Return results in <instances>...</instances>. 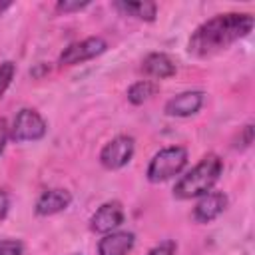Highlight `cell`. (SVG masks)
<instances>
[{"instance_id": "obj_1", "label": "cell", "mask_w": 255, "mask_h": 255, "mask_svg": "<svg viewBox=\"0 0 255 255\" xmlns=\"http://www.w3.org/2000/svg\"><path fill=\"white\" fill-rule=\"evenodd\" d=\"M253 26H255V18L251 14H239V12L217 14L193 30L187 42V52L193 58H201V60L211 58L231 48L241 38L249 36Z\"/></svg>"}, {"instance_id": "obj_2", "label": "cell", "mask_w": 255, "mask_h": 255, "mask_svg": "<svg viewBox=\"0 0 255 255\" xmlns=\"http://www.w3.org/2000/svg\"><path fill=\"white\" fill-rule=\"evenodd\" d=\"M221 171H223L221 157L217 153H207L187 173H183L175 181V185H173V197L185 201V199H195V197L205 195L219 181Z\"/></svg>"}, {"instance_id": "obj_3", "label": "cell", "mask_w": 255, "mask_h": 255, "mask_svg": "<svg viewBox=\"0 0 255 255\" xmlns=\"http://www.w3.org/2000/svg\"><path fill=\"white\" fill-rule=\"evenodd\" d=\"M187 165V149L183 145H169L159 149L147 165V179L151 183H163L175 175H179Z\"/></svg>"}, {"instance_id": "obj_4", "label": "cell", "mask_w": 255, "mask_h": 255, "mask_svg": "<svg viewBox=\"0 0 255 255\" xmlns=\"http://www.w3.org/2000/svg\"><path fill=\"white\" fill-rule=\"evenodd\" d=\"M48 131V124L46 120L32 108H22L16 116L14 122L10 126V139H14L16 143H24V141H38L46 135Z\"/></svg>"}, {"instance_id": "obj_5", "label": "cell", "mask_w": 255, "mask_h": 255, "mask_svg": "<svg viewBox=\"0 0 255 255\" xmlns=\"http://www.w3.org/2000/svg\"><path fill=\"white\" fill-rule=\"evenodd\" d=\"M133 151H135V141L131 135H126V133L116 135L102 147L100 163L106 169H122L131 161Z\"/></svg>"}, {"instance_id": "obj_6", "label": "cell", "mask_w": 255, "mask_h": 255, "mask_svg": "<svg viewBox=\"0 0 255 255\" xmlns=\"http://www.w3.org/2000/svg\"><path fill=\"white\" fill-rule=\"evenodd\" d=\"M106 48H108V42L102 36H90V38H84V40L74 42L68 48H64L58 62H60V66H76V64L98 58L100 54L106 52Z\"/></svg>"}, {"instance_id": "obj_7", "label": "cell", "mask_w": 255, "mask_h": 255, "mask_svg": "<svg viewBox=\"0 0 255 255\" xmlns=\"http://www.w3.org/2000/svg\"><path fill=\"white\" fill-rule=\"evenodd\" d=\"M124 217L126 215H124V207H122L120 201H116V199L106 201V203H102L92 213V217H90V229L94 233H102V235L112 233V231H116L124 223Z\"/></svg>"}, {"instance_id": "obj_8", "label": "cell", "mask_w": 255, "mask_h": 255, "mask_svg": "<svg viewBox=\"0 0 255 255\" xmlns=\"http://www.w3.org/2000/svg\"><path fill=\"white\" fill-rule=\"evenodd\" d=\"M203 102H205V92L187 90V92H181V94L169 98L163 106V112L169 118H189L201 110Z\"/></svg>"}, {"instance_id": "obj_9", "label": "cell", "mask_w": 255, "mask_h": 255, "mask_svg": "<svg viewBox=\"0 0 255 255\" xmlns=\"http://www.w3.org/2000/svg\"><path fill=\"white\" fill-rule=\"evenodd\" d=\"M229 205V197L223 191H207L205 195H201L193 207V219L197 223H209L213 219H217Z\"/></svg>"}, {"instance_id": "obj_10", "label": "cell", "mask_w": 255, "mask_h": 255, "mask_svg": "<svg viewBox=\"0 0 255 255\" xmlns=\"http://www.w3.org/2000/svg\"><path fill=\"white\" fill-rule=\"evenodd\" d=\"M70 203H72V193L68 189L54 187V189H46V191H42L38 195L34 211L40 217H50V215L66 211L70 207Z\"/></svg>"}, {"instance_id": "obj_11", "label": "cell", "mask_w": 255, "mask_h": 255, "mask_svg": "<svg viewBox=\"0 0 255 255\" xmlns=\"http://www.w3.org/2000/svg\"><path fill=\"white\" fill-rule=\"evenodd\" d=\"M135 243L131 231H112L98 241V255H128Z\"/></svg>"}, {"instance_id": "obj_12", "label": "cell", "mask_w": 255, "mask_h": 255, "mask_svg": "<svg viewBox=\"0 0 255 255\" xmlns=\"http://www.w3.org/2000/svg\"><path fill=\"white\" fill-rule=\"evenodd\" d=\"M175 70H177L175 62L163 52H151L141 62V72L149 78H155V80L171 78L175 74Z\"/></svg>"}, {"instance_id": "obj_13", "label": "cell", "mask_w": 255, "mask_h": 255, "mask_svg": "<svg viewBox=\"0 0 255 255\" xmlns=\"http://www.w3.org/2000/svg\"><path fill=\"white\" fill-rule=\"evenodd\" d=\"M116 8L122 10L128 16H133L143 22H153L157 16V4L155 2H116Z\"/></svg>"}, {"instance_id": "obj_14", "label": "cell", "mask_w": 255, "mask_h": 255, "mask_svg": "<svg viewBox=\"0 0 255 255\" xmlns=\"http://www.w3.org/2000/svg\"><path fill=\"white\" fill-rule=\"evenodd\" d=\"M159 90V86L151 80H139L135 84H131L128 88V102L133 104V106H139L143 102H147L155 92Z\"/></svg>"}, {"instance_id": "obj_15", "label": "cell", "mask_w": 255, "mask_h": 255, "mask_svg": "<svg viewBox=\"0 0 255 255\" xmlns=\"http://www.w3.org/2000/svg\"><path fill=\"white\" fill-rule=\"evenodd\" d=\"M14 76H16V64L10 62V60L2 62V64H0V100H2V96L6 94V90L10 88Z\"/></svg>"}, {"instance_id": "obj_16", "label": "cell", "mask_w": 255, "mask_h": 255, "mask_svg": "<svg viewBox=\"0 0 255 255\" xmlns=\"http://www.w3.org/2000/svg\"><path fill=\"white\" fill-rule=\"evenodd\" d=\"M251 143H253V124H247L239 129V135L235 137L233 147L235 149H247Z\"/></svg>"}, {"instance_id": "obj_17", "label": "cell", "mask_w": 255, "mask_h": 255, "mask_svg": "<svg viewBox=\"0 0 255 255\" xmlns=\"http://www.w3.org/2000/svg\"><path fill=\"white\" fill-rule=\"evenodd\" d=\"M0 255H24V243L18 239H2Z\"/></svg>"}, {"instance_id": "obj_18", "label": "cell", "mask_w": 255, "mask_h": 255, "mask_svg": "<svg viewBox=\"0 0 255 255\" xmlns=\"http://www.w3.org/2000/svg\"><path fill=\"white\" fill-rule=\"evenodd\" d=\"M88 6H90L88 0H84V2H80V0H60L56 4V10L64 12V14H70V12H80V10L88 8Z\"/></svg>"}, {"instance_id": "obj_19", "label": "cell", "mask_w": 255, "mask_h": 255, "mask_svg": "<svg viewBox=\"0 0 255 255\" xmlns=\"http://www.w3.org/2000/svg\"><path fill=\"white\" fill-rule=\"evenodd\" d=\"M177 251V243L173 239H165L161 243H157L155 247H151L147 251V255H175Z\"/></svg>"}, {"instance_id": "obj_20", "label": "cell", "mask_w": 255, "mask_h": 255, "mask_svg": "<svg viewBox=\"0 0 255 255\" xmlns=\"http://www.w3.org/2000/svg\"><path fill=\"white\" fill-rule=\"evenodd\" d=\"M8 209H10V195L8 191L0 189V221L8 215Z\"/></svg>"}, {"instance_id": "obj_21", "label": "cell", "mask_w": 255, "mask_h": 255, "mask_svg": "<svg viewBox=\"0 0 255 255\" xmlns=\"http://www.w3.org/2000/svg\"><path fill=\"white\" fill-rule=\"evenodd\" d=\"M8 137H10V128H8L6 120H4V118H0V153L4 151V147H6V141H8Z\"/></svg>"}, {"instance_id": "obj_22", "label": "cell", "mask_w": 255, "mask_h": 255, "mask_svg": "<svg viewBox=\"0 0 255 255\" xmlns=\"http://www.w3.org/2000/svg\"><path fill=\"white\" fill-rule=\"evenodd\" d=\"M12 6V2H0V16L4 14V10H8Z\"/></svg>"}]
</instances>
